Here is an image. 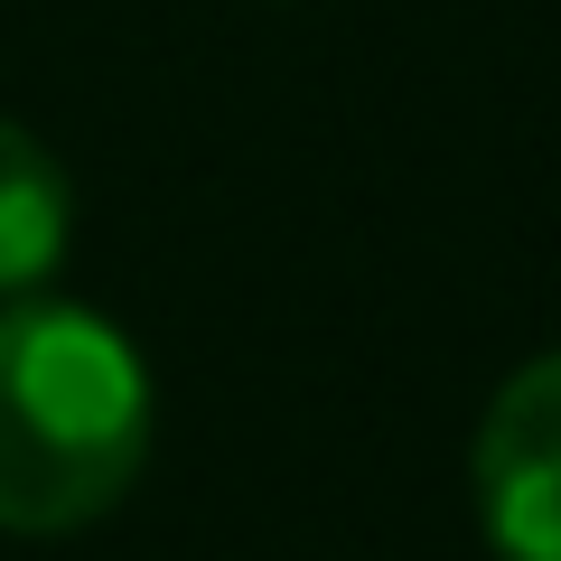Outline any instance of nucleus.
Returning <instances> with one entry per match:
<instances>
[{
	"instance_id": "obj_1",
	"label": "nucleus",
	"mask_w": 561,
	"mask_h": 561,
	"mask_svg": "<svg viewBox=\"0 0 561 561\" xmlns=\"http://www.w3.org/2000/svg\"><path fill=\"white\" fill-rule=\"evenodd\" d=\"M150 459V375L76 300H0V534H76Z\"/></svg>"
},
{
	"instance_id": "obj_2",
	"label": "nucleus",
	"mask_w": 561,
	"mask_h": 561,
	"mask_svg": "<svg viewBox=\"0 0 561 561\" xmlns=\"http://www.w3.org/2000/svg\"><path fill=\"white\" fill-rule=\"evenodd\" d=\"M468 486L496 561H561V346L496 383L468 449Z\"/></svg>"
},
{
	"instance_id": "obj_3",
	"label": "nucleus",
	"mask_w": 561,
	"mask_h": 561,
	"mask_svg": "<svg viewBox=\"0 0 561 561\" xmlns=\"http://www.w3.org/2000/svg\"><path fill=\"white\" fill-rule=\"evenodd\" d=\"M66 234H76L66 160L28 122H0V300L47 290V272L66 262Z\"/></svg>"
}]
</instances>
